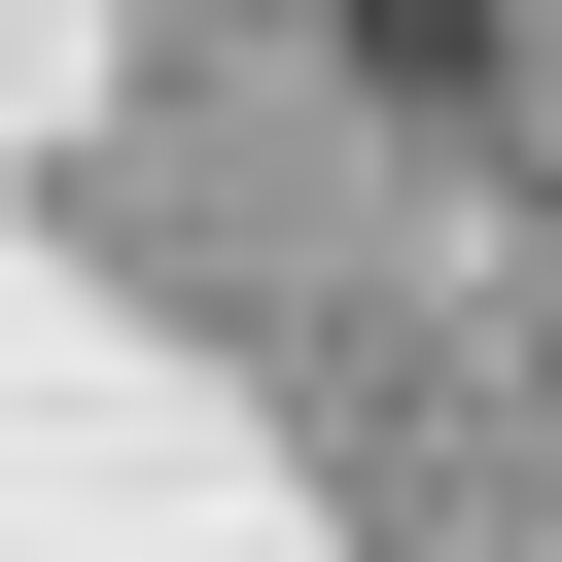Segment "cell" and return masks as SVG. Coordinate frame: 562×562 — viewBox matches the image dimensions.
<instances>
[{
    "mask_svg": "<svg viewBox=\"0 0 562 562\" xmlns=\"http://www.w3.org/2000/svg\"><path fill=\"white\" fill-rule=\"evenodd\" d=\"M351 70H386V105H457V70H492V0H351Z\"/></svg>",
    "mask_w": 562,
    "mask_h": 562,
    "instance_id": "6da1fadb",
    "label": "cell"
}]
</instances>
